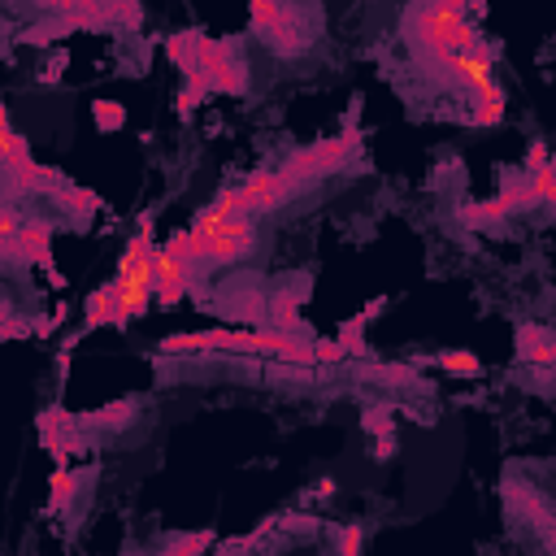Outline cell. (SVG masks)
I'll list each match as a JSON object with an SVG mask.
<instances>
[{
  "mask_svg": "<svg viewBox=\"0 0 556 556\" xmlns=\"http://www.w3.org/2000/svg\"><path fill=\"white\" fill-rule=\"evenodd\" d=\"M361 526H339L335 530V543H339V556H361Z\"/></svg>",
  "mask_w": 556,
  "mask_h": 556,
  "instance_id": "cell-27",
  "label": "cell"
},
{
  "mask_svg": "<svg viewBox=\"0 0 556 556\" xmlns=\"http://www.w3.org/2000/svg\"><path fill=\"white\" fill-rule=\"evenodd\" d=\"M200 100H209V87H205V83H196V79H183V92H179V100H174L183 118H192Z\"/></svg>",
  "mask_w": 556,
  "mask_h": 556,
  "instance_id": "cell-24",
  "label": "cell"
},
{
  "mask_svg": "<svg viewBox=\"0 0 556 556\" xmlns=\"http://www.w3.org/2000/svg\"><path fill=\"white\" fill-rule=\"evenodd\" d=\"M153 218H139V235L131 239V244L122 248L118 257V274H113V283H118L122 292V309L126 318H144L148 305H153Z\"/></svg>",
  "mask_w": 556,
  "mask_h": 556,
  "instance_id": "cell-1",
  "label": "cell"
},
{
  "mask_svg": "<svg viewBox=\"0 0 556 556\" xmlns=\"http://www.w3.org/2000/svg\"><path fill=\"white\" fill-rule=\"evenodd\" d=\"M209 543H213L209 530H192V535H179V539H174L161 556H200V552L209 548Z\"/></svg>",
  "mask_w": 556,
  "mask_h": 556,
  "instance_id": "cell-22",
  "label": "cell"
},
{
  "mask_svg": "<svg viewBox=\"0 0 556 556\" xmlns=\"http://www.w3.org/2000/svg\"><path fill=\"white\" fill-rule=\"evenodd\" d=\"M53 496H48V513H66L70 509V500L79 496V474H70V470H53Z\"/></svg>",
  "mask_w": 556,
  "mask_h": 556,
  "instance_id": "cell-18",
  "label": "cell"
},
{
  "mask_svg": "<svg viewBox=\"0 0 556 556\" xmlns=\"http://www.w3.org/2000/svg\"><path fill=\"white\" fill-rule=\"evenodd\" d=\"M474 126H496L504 118V92H500V83H487L483 92H474L470 96V113H465Z\"/></svg>",
  "mask_w": 556,
  "mask_h": 556,
  "instance_id": "cell-16",
  "label": "cell"
},
{
  "mask_svg": "<svg viewBox=\"0 0 556 556\" xmlns=\"http://www.w3.org/2000/svg\"><path fill=\"white\" fill-rule=\"evenodd\" d=\"M248 14H252V31H257L278 57L305 53L313 44V31H318V9H305V5H261L257 0Z\"/></svg>",
  "mask_w": 556,
  "mask_h": 556,
  "instance_id": "cell-2",
  "label": "cell"
},
{
  "mask_svg": "<svg viewBox=\"0 0 556 556\" xmlns=\"http://www.w3.org/2000/svg\"><path fill=\"white\" fill-rule=\"evenodd\" d=\"M135 417H139V404L135 400H118V404H105V409H96V413L74 417V422H79V431H83V426H100V431H126Z\"/></svg>",
  "mask_w": 556,
  "mask_h": 556,
  "instance_id": "cell-14",
  "label": "cell"
},
{
  "mask_svg": "<svg viewBox=\"0 0 556 556\" xmlns=\"http://www.w3.org/2000/svg\"><path fill=\"white\" fill-rule=\"evenodd\" d=\"M548 148H543V139H535V144H530V153H526V166H522V174H530V170H539V166H548Z\"/></svg>",
  "mask_w": 556,
  "mask_h": 556,
  "instance_id": "cell-29",
  "label": "cell"
},
{
  "mask_svg": "<svg viewBox=\"0 0 556 556\" xmlns=\"http://www.w3.org/2000/svg\"><path fill=\"white\" fill-rule=\"evenodd\" d=\"M374 374H378V378H387L391 387H417V383H422V378H417V374L409 370V365H378Z\"/></svg>",
  "mask_w": 556,
  "mask_h": 556,
  "instance_id": "cell-26",
  "label": "cell"
},
{
  "mask_svg": "<svg viewBox=\"0 0 556 556\" xmlns=\"http://www.w3.org/2000/svg\"><path fill=\"white\" fill-rule=\"evenodd\" d=\"M435 361L444 365L448 374H461V378H474V374H483V361H478L474 352H439Z\"/></svg>",
  "mask_w": 556,
  "mask_h": 556,
  "instance_id": "cell-20",
  "label": "cell"
},
{
  "mask_svg": "<svg viewBox=\"0 0 556 556\" xmlns=\"http://www.w3.org/2000/svg\"><path fill=\"white\" fill-rule=\"evenodd\" d=\"M187 292H192V287H187L183 270H179V265H174L166 252H161V244H157V252H153V300H157V305H166V309H174Z\"/></svg>",
  "mask_w": 556,
  "mask_h": 556,
  "instance_id": "cell-7",
  "label": "cell"
},
{
  "mask_svg": "<svg viewBox=\"0 0 556 556\" xmlns=\"http://www.w3.org/2000/svg\"><path fill=\"white\" fill-rule=\"evenodd\" d=\"M92 118H96L100 131H122V126H126V109L118 105V100H96Z\"/></svg>",
  "mask_w": 556,
  "mask_h": 556,
  "instance_id": "cell-21",
  "label": "cell"
},
{
  "mask_svg": "<svg viewBox=\"0 0 556 556\" xmlns=\"http://www.w3.org/2000/svg\"><path fill=\"white\" fill-rule=\"evenodd\" d=\"M265 305H270V296L261 292H244V287H235L231 296L222 300V318H235V322H248V326H261L265 322Z\"/></svg>",
  "mask_w": 556,
  "mask_h": 556,
  "instance_id": "cell-12",
  "label": "cell"
},
{
  "mask_svg": "<svg viewBox=\"0 0 556 556\" xmlns=\"http://www.w3.org/2000/svg\"><path fill=\"white\" fill-rule=\"evenodd\" d=\"M517 357L539 365V370H548V365L556 361V335L539 322H522L517 326Z\"/></svg>",
  "mask_w": 556,
  "mask_h": 556,
  "instance_id": "cell-8",
  "label": "cell"
},
{
  "mask_svg": "<svg viewBox=\"0 0 556 556\" xmlns=\"http://www.w3.org/2000/svg\"><path fill=\"white\" fill-rule=\"evenodd\" d=\"M357 148H361V135L348 131V135H339V139H322V144H313V148H300V153H292L278 170H283L296 187H305V183L326 179V174H339L352 161Z\"/></svg>",
  "mask_w": 556,
  "mask_h": 556,
  "instance_id": "cell-4",
  "label": "cell"
},
{
  "mask_svg": "<svg viewBox=\"0 0 556 556\" xmlns=\"http://www.w3.org/2000/svg\"><path fill=\"white\" fill-rule=\"evenodd\" d=\"M131 322L126 318V309H122V292H118V283H109L105 287H96L92 296H87V322H83V331H100V326H122Z\"/></svg>",
  "mask_w": 556,
  "mask_h": 556,
  "instance_id": "cell-6",
  "label": "cell"
},
{
  "mask_svg": "<svg viewBox=\"0 0 556 556\" xmlns=\"http://www.w3.org/2000/svg\"><path fill=\"white\" fill-rule=\"evenodd\" d=\"M22 226H27V213H22L14 200H0V261H5V265L18 261Z\"/></svg>",
  "mask_w": 556,
  "mask_h": 556,
  "instance_id": "cell-13",
  "label": "cell"
},
{
  "mask_svg": "<svg viewBox=\"0 0 556 556\" xmlns=\"http://www.w3.org/2000/svg\"><path fill=\"white\" fill-rule=\"evenodd\" d=\"M500 209L509 213H526V209H539V200H535V187H530V179L522 170H504V179H500Z\"/></svg>",
  "mask_w": 556,
  "mask_h": 556,
  "instance_id": "cell-11",
  "label": "cell"
},
{
  "mask_svg": "<svg viewBox=\"0 0 556 556\" xmlns=\"http://www.w3.org/2000/svg\"><path fill=\"white\" fill-rule=\"evenodd\" d=\"M504 218H509V213L500 209V200H487V205H465L461 209V222L474 226V231H496Z\"/></svg>",
  "mask_w": 556,
  "mask_h": 556,
  "instance_id": "cell-17",
  "label": "cell"
},
{
  "mask_svg": "<svg viewBox=\"0 0 556 556\" xmlns=\"http://www.w3.org/2000/svg\"><path fill=\"white\" fill-rule=\"evenodd\" d=\"M509 500L522 509V522H530L543 535V543H552V509H548V500L543 496H535L526 483L517 487V483H509Z\"/></svg>",
  "mask_w": 556,
  "mask_h": 556,
  "instance_id": "cell-10",
  "label": "cell"
},
{
  "mask_svg": "<svg viewBox=\"0 0 556 556\" xmlns=\"http://www.w3.org/2000/svg\"><path fill=\"white\" fill-rule=\"evenodd\" d=\"M335 344L344 348L348 357H370V344H365V318H361V313L339 326V339H335Z\"/></svg>",
  "mask_w": 556,
  "mask_h": 556,
  "instance_id": "cell-19",
  "label": "cell"
},
{
  "mask_svg": "<svg viewBox=\"0 0 556 556\" xmlns=\"http://www.w3.org/2000/svg\"><path fill=\"white\" fill-rule=\"evenodd\" d=\"M365 431L370 435H391V413L387 409H365Z\"/></svg>",
  "mask_w": 556,
  "mask_h": 556,
  "instance_id": "cell-28",
  "label": "cell"
},
{
  "mask_svg": "<svg viewBox=\"0 0 556 556\" xmlns=\"http://www.w3.org/2000/svg\"><path fill=\"white\" fill-rule=\"evenodd\" d=\"M339 361H348V352L335 339H313V365H339Z\"/></svg>",
  "mask_w": 556,
  "mask_h": 556,
  "instance_id": "cell-25",
  "label": "cell"
},
{
  "mask_svg": "<svg viewBox=\"0 0 556 556\" xmlns=\"http://www.w3.org/2000/svg\"><path fill=\"white\" fill-rule=\"evenodd\" d=\"M192 235V252L196 261L205 265H231L244 261L252 248H257V218H222V222H192L187 226Z\"/></svg>",
  "mask_w": 556,
  "mask_h": 556,
  "instance_id": "cell-3",
  "label": "cell"
},
{
  "mask_svg": "<svg viewBox=\"0 0 556 556\" xmlns=\"http://www.w3.org/2000/svg\"><path fill=\"white\" fill-rule=\"evenodd\" d=\"M200 48H205V35L200 31H183V35H170V44H166V53L170 61L183 70V79H192L196 66H200Z\"/></svg>",
  "mask_w": 556,
  "mask_h": 556,
  "instance_id": "cell-15",
  "label": "cell"
},
{
  "mask_svg": "<svg viewBox=\"0 0 556 556\" xmlns=\"http://www.w3.org/2000/svg\"><path fill=\"white\" fill-rule=\"evenodd\" d=\"M57 200H61L66 209H74V213H96V209H100V196H96V192H79V187H70V183L57 192Z\"/></svg>",
  "mask_w": 556,
  "mask_h": 556,
  "instance_id": "cell-23",
  "label": "cell"
},
{
  "mask_svg": "<svg viewBox=\"0 0 556 556\" xmlns=\"http://www.w3.org/2000/svg\"><path fill=\"white\" fill-rule=\"evenodd\" d=\"M192 79L205 83L209 96H213V92L239 96V92H248V61L235 53V44H226V40H205V48H200V66H196Z\"/></svg>",
  "mask_w": 556,
  "mask_h": 556,
  "instance_id": "cell-5",
  "label": "cell"
},
{
  "mask_svg": "<svg viewBox=\"0 0 556 556\" xmlns=\"http://www.w3.org/2000/svg\"><path fill=\"white\" fill-rule=\"evenodd\" d=\"M300 305H305V287H287V292H274L270 296V305H265V318L274 322V331L300 335Z\"/></svg>",
  "mask_w": 556,
  "mask_h": 556,
  "instance_id": "cell-9",
  "label": "cell"
}]
</instances>
